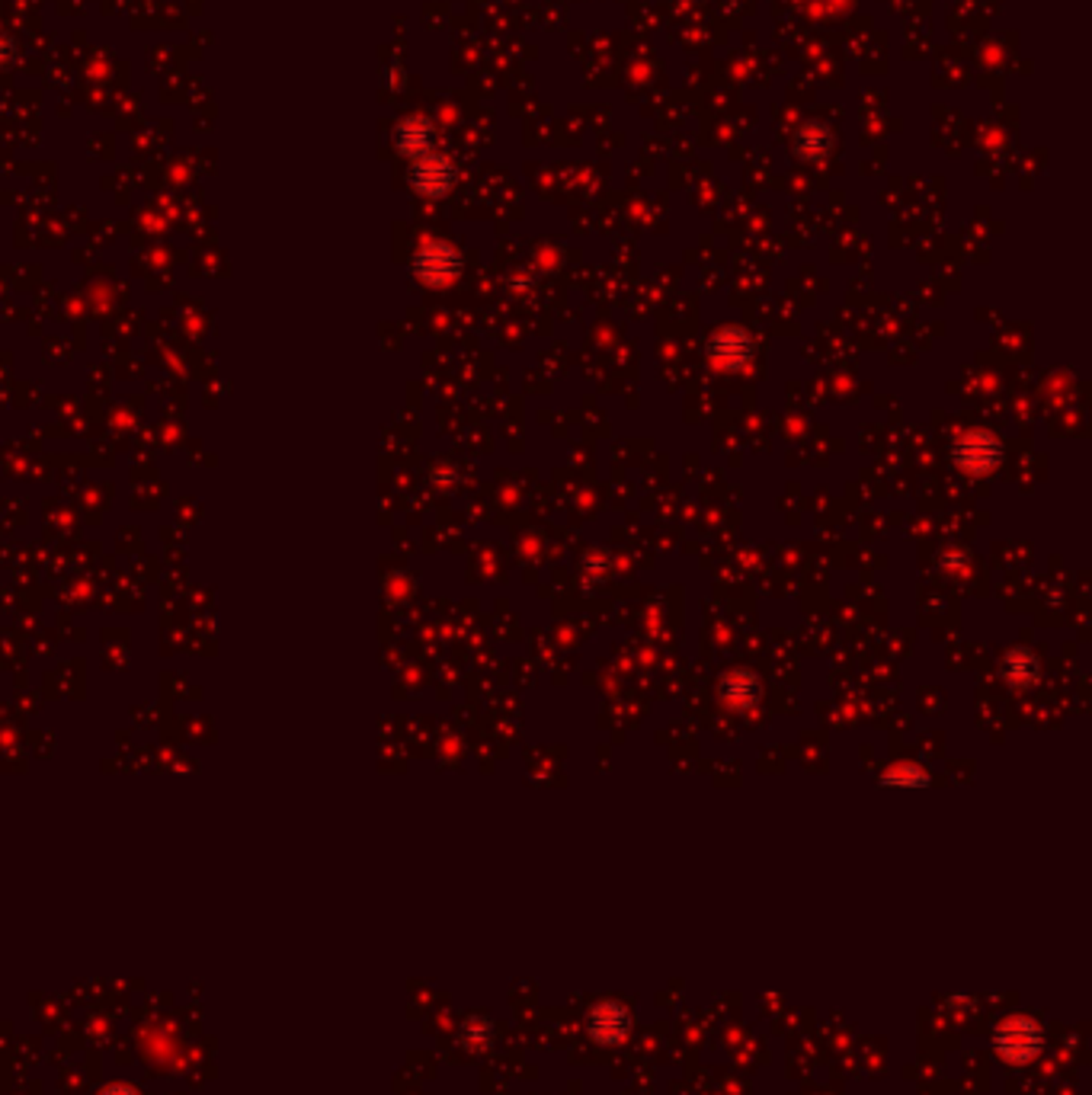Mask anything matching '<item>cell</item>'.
Here are the masks:
<instances>
[{
  "mask_svg": "<svg viewBox=\"0 0 1092 1095\" xmlns=\"http://www.w3.org/2000/svg\"><path fill=\"white\" fill-rule=\"evenodd\" d=\"M708 359L722 371H740L753 359V337L743 327H722L708 340Z\"/></svg>",
  "mask_w": 1092,
  "mask_h": 1095,
  "instance_id": "277c9868",
  "label": "cell"
},
{
  "mask_svg": "<svg viewBox=\"0 0 1092 1095\" xmlns=\"http://www.w3.org/2000/svg\"><path fill=\"white\" fill-rule=\"evenodd\" d=\"M397 148L407 157H423L433 151V125L426 119H407L397 128Z\"/></svg>",
  "mask_w": 1092,
  "mask_h": 1095,
  "instance_id": "9c48e42d",
  "label": "cell"
},
{
  "mask_svg": "<svg viewBox=\"0 0 1092 1095\" xmlns=\"http://www.w3.org/2000/svg\"><path fill=\"white\" fill-rule=\"evenodd\" d=\"M1042 1041H1045L1042 1028L1025 1016H1012L997 1028V1051L1012 1063L1031 1060L1038 1051H1042Z\"/></svg>",
  "mask_w": 1092,
  "mask_h": 1095,
  "instance_id": "3957f363",
  "label": "cell"
},
{
  "mask_svg": "<svg viewBox=\"0 0 1092 1095\" xmlns=\"http://www.w3.org/2000/svg\"><path fill=\"white\" fill-rule=\"evenodd\" d=\"M1003 462V442L990 430H968L951 445V465L971 477L993 474Z\"/></svg>",
  "mask_w": 1092,
  "mask_h": 1095,
  "instance_id": "6da1fadb",
  "label": "cell"
},
{
  "mask_svg": "<svg viewBox=\"0 0 1092 1095\" xmlns=\"http://www.w3.org/2000/svg\"><path fill=\"white\" fill-rule=\"evenodd\" d=\"M411 183L414 190L420 196H430V199H442L452 186H456V167H452V160L445 154H423L414 160V170H411Z\"/></svg>",
  "mask_w": 1092,
  "mask_h": 1095,
  "instance_id": "5b68a950",
  "label": "cell"
},
{
  "mask_svg": "<svg viewBox=\"0 0 1092 1095\" xmlns=\"http://www.w3.org/2000/svg\"><path fill=\"white\" fill-rule=\"evenodd\" d=\"M1038 673H1042V666H1038V657L1028 651V648H1012L1003 654L1000 660V676L1016 686V689H1028L1038 682Z\"/></svg>",
  "mask_w": 1092,
  "mask_h": 1095,
  "instance_id": "52a82bcc",
  "label": "cell"
},
{
  "mask_svg": "<svg viewBox=\"0 0 1092 1095\" xmlns=\"http://www.w3.org/2000/svg\"><path fill=\"white\" fill-rule=\"evenodd\" d=\"M878 782L888 785V788H926L932 779H929V772H926L923 766H913V762H897V766L885 769V772H882V779H878Z\"/></svg>",
  "mask_w": 1092,
  "mask_h": 1095,
  "instance_id": "30bf717a",
  "label": "cell"
},
{
  "mask_svg": "<svg viewBox=\"0 0 1092 1095\" xmlns=\"http://www.w3.org/2000/svg\"><path fill=\"white\" fill-rule=\"evenodd\" d=\"M411 270L423 285L442 288L462 276V253L452 244H445V240H430V244H423L417 250Z\"/></svg>",
  "mask_w": 1092,
  "mask_h": 1095,
  "instance_id": "7a4b0ae2",
  "label": "cell"
},
{
  "mask_svg": "<svg viewBox=\"0 0 1092 1095\" xmlns=\"http://www.w3.org/2000/svg\"><path fill=\"white\" fill-rule=\"evenodd\" d=\"M794 151L805 160H820L833 151V131L823 122H805L794 135Z\"/></svg>",
  "mask_w": 1092,
  "mask_h": 1095,
  "instance_id": "ba28073f",
  "label": "cell"
},
{
  "mask_svg": "<svg viewBox=\"0 0 1092 1095\" xmlns=\"http://www.w3.org/2000/svg\"><path fill=\"white\" fill-rule=\"evenodd\" d=\"M759 692H763L759 679L750 670H728L722 676V682H717V696H722V702L728 708H737V711L753 708L756 699H759Z\"/></svg>",
  "mask_w": 1092,
  "mask_h": 1095,
  "instance_id": "8992f818",
  "label": "cell"
}]
</instances>
